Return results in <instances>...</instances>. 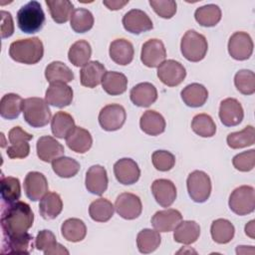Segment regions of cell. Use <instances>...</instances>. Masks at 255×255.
I'll use <instances>...</instances> for the list:
<instances>
[{"label":"cell","instance_id":"1","mask_svg":"<svg viewBox=\"0 0 255 255\" xmlns=\"http://www.w3.org/2000/svg\"><path fill=\"white\" fill-rule=\"evenodd\" d=\"M34 213L30 205L24 201H15L3 209L1 215V228L3 236H16L24 234L32 227Z\"/></svg>","mask_w":255,"mask_h":255},{"label":"cell","instance_id":"2","mask_svg":"<svg viewBox=\"0 0 255 255\" xmlns=\"http://www.w3.org/2000/svg\"><path fill=\"white\" fill-rule=\"evenodd\" d=\"M44 55V46L38 37L20 39L11 43L9 56L18 63L34 65L40 62Z\"/></svg>","mask_w":255,"mask_h":255},{"label":"cell","instance_id":"3","mask_svg":"<svg viewBox=\"0 0 255 255\" xmlns=\"http://www.w3.org/2000/svg\"><path fill=\"white\" fill-rule=\"evenodd\" d=\"M45 19V13L38 1L28 2L17 12V25L23 33H37L43 28Z\"/></svg>","mask_w":255,"mask_h":255},{"label":"cell","instance_id":"4","mask_svg":"<svg viewBox=\"0 0 255 255\" xmlns=\"http://www.w3.org/2000/svg\"><path fill=\"white\" fill-rule=\"evenodd\" d=\"M23 117L33 128H42L51 121V111L48 103L42 98H27L23 101Z\"/></svg>","mask_w":255,"mask_h":255},{"label":"cell","instance_id":"5","mask_svg":"<svg viewBox=\"0 0 255 255\" xmlns=\"http://www.w3.org/2000/svg\"><path fill=\"white\" fill-rule=\"evenodd\" d=\"M208 49L206 38L194 31L188 30L180 42V51L183 57L190 62H199L204 59Z\"/></svg>","mask_w":255,"mask_h":255},{"label":"cell","instance_id":"6","mask_svg":"<svg viewBox=\"0 0 255 255\" xmlns=\"http://www.w3.org/2000/svg\"><path fill=\"white\" fill-rule=\"evenodd\" d=\"M229 208L237 215H247L255 208V190L250 185H241L235 188L228 200Z\"/></svg>","mask_w":255,"mask_h":255},{"label":"cell","instance_id":"7","mask_svg":"<svg viewBox=\"0 0 255 255\" xmlns=\"http://www.w3.org/2000/svg\"><path fill=\"white\" fill-rule=\"evenodd\" d=\"M186 186L190 198L195 202H205L210 196L211 180L209 175L202 170H194L189 173Z\"/></svg>","mask_w":255,"mask_h":255},{"label":"cell","instance_id":"8","mask_svg":"<svg viewBox=\"0 0 255 255\" xmlns=\"http://www.w3.org/2000/svg\"><path fill=\"white\" fill-rule=\"evenodd\" d=\"M33 138V135L25 131L21 127H14L8 132V139L11 143L8 146L7 155L14 158H24L30 153L29 140Z\"/></svg>","mask_w":255,"mask_h":255},{"label":"cell","instance_id":"9","mask_svg":"<svg viewBox=\"0 0 255 255\" xmlns=\"http://www.w3.org/2000/svg\"><path fill=\"white\" fill-rule=\"evenodd\" d=\"M127 119V113L123 106L111 104L105 106L99 114V124L107 131L120 129Z\"/></svg>","mask_w":255,"mask_h":255},{"label":"cell","instance_id":"10","mask_svg":"<svg viewBox=\"0 0 255 255\" xmlns=\"http://www.w3.org/2000/svg\"><path fill=\"white\" fill-rule=\"evenodd\" d=\"M117 213L127 220L137 218L142 211V204L139 197L133 193H121L115 202Z\"/></svg>","mask_w":255,"mask_h":255},{"label":"cell","instance_id":"11","mask_svg":"<svg viewBox=\"0 0 255 255\" xmlns=\"http://www.w3.org/2000/svg\"><path fill=\"white\" fill-rule=\"evenodd\" d=\"M229 55L238 61H244L251 57L253 53V41L246 32H235L228 41Z\"/></svg>","mask_w":255,"mask_h":255},{"label":"cell","instance_id":"12","mask_svg":"<svg viewBox=\"0 0 255 255\" xmlns=\"http://www.w3.org/2000/svg\"><path fill=\"white\" fill-rule=\"evenodd\" d=\"M185 76V68L175 60H166L157 67L158 79L168 87L178 86L183 82Z\"/></svg>","mask_w":255,"mask_h":255},{"label":"cell","instance_id":"13","mask_svg":"<svg viewBox=\"0 0 255 255\" xmlns=\"http://www.w3.org/2000/svg\"><path fill=\"white\" fill-rule=\"evenodd\" d=\"M166 50L162 41L150 39L143 43L140 52L142 64L148 68H156L165 61Z\"/></svg>","mask_w":255,"mask_h":255},{"label":"cell","instance_id":"14","mask_svg":"<svg viewBox=\"0 0 255 255\" xmlns=\"http://www.w3.org/2000/svg\"><path fill=\"white\" fill-rule=\"evenodd\" d=\"M124 28L132 34H141L153 28L152 21L149 16L139 9H131L123 17Z\"/></svg>","mask_w":255,"mask_h":255},{"label":"cell","instance_id":"15","mask_svg":"<svg viewBox=\"0 0 255 255\" xmlns=\"http://www.w3.org/2000/svg\"><path fill=\"white\" fill-rule=\"evenodd\" d=\"M24 191L26 196L32 201L40 200L49 189L45 175L39 171H30L24 179Z\"/></svg>","mask_w":255,"mask_h":255},{"label":"cell","instance_id":"16","mask_svg":"<svg viewBox=\"0 0 255 255\" xmlns=\"http://www.w3.org/2000/svg\"><path fill=\"white\" fill-rule=\"evenodd\" d=\"M114 173L120 183L129 185L138 180L140 176V169L133 159L124 157L114 164Z\"/></svg>","mask_w":255,"mask_h":255},{"label":"cell","instance_id":"17","mask_svg":"<svg viewBox=\"0 0 255 255\" xmlns=\"http://www.w3.org/2000/svg\"><path fill=\"white\" fill-rule=\"evenodd\" d=\"M219 119L226 127L239 125L244 118V111L241 104L234 98H227L220 103Z\"/></svg>","mask_w":255,"mask_h":255},{"label":"cell","instance_id":"18","mask_svg":"<svg viewBox=\"0 0 255 255\" xmlns=\"http://www.w3.org/2000/svg\"><path fill=\"white\" fill-rule=\"evenodd\" d=\"M45 101L57 108L67 107L73 101V90L66 83H51L46 91Z\"/></svg>","mask_w":255,"mask_h":255},{"label":"cell","instance_id":"19","mask_svg":"<svg viewBox=\"0 0 255 255\" xmlns=\"http://www.w3.org/2000/svg\"><path fill=\"white\" fill-rule=\"evenodd\" d=\"M108 183V174L104 166L96 164L92 165L88 169L86 173L85 184L89 192L96 195H102L107 190Z\"/></svg>","mask_w":255,"mask_h":255},{"label":"cell","instance_id":"20","mask_svg":"<svg viewBox=\"0 0 255 255\" xmlns=\"http://www.w3.org/2000/svg\"><path fill=\"white\" fill-rule=\"evenodd\" d=\"M182 220V215L177 209L168 208L159 210L151 217V225L158 232H170Z\"/></svg>","mask_w":255,"mask_h":255},{"label":"cell","instance_id":"21","mask_svg":"<svg viewBox=\"0 0 255 255\" xmlns=\"http://www.w3.org/2000/svg\"><path fill=\"white\" fill-rule=\"evenodd\" d=\"M33 236L28 232L16 236H3L2 254H29L33 247Z\"/></svg>","mask_w":255,"mask_h":255},{"label":"cell","instance_id":"22","mask_svg":"<svg viewBox=\"0 0 255 255\" xmlns=\"http://www.w3.org/2000/svg\"><path fill=\"white\" fill-rule=\"evenodd\" d=\"M151 192L155 201L162 207H169L176 198L174 183L165 178L155 179L151 184Z\"/></svg>","mask_w":255,"mask_h":255},{"label":"cell","instance_id":"23","mask_svg":"<svg viewBox=\"0 0 255 255\" xmlns=\"http://www.w3.org/2000/svg\"><path fill=\"white\" fill-rule=\"evenodd\" d=\"M37 155L45 162H52L54 159L62 156L65 152L64 146L53 136L43 135L38 138Z\"/></svg>","mask_w":255,"mask_h":255},{"label":"cell","instance_id":"24","mask_svg":"<svg viewBox=\"0 0 255 255\" xmlns=\"http://www.w3.org/2000/svg\"><path fill=\"white\" fill-rule=\"evenodd\" d=\"M129 98L133 105L140 108H147L157 100V91L152 84L143 82L131 88Z\"/></svg>","mask_w":255,"mask_h":255},{"label":"cell","instance_id":"25","mask_svg":"<svg viewBox=\"0 0 255 255\" xmlns=\"http://www.w3.org/2000/svg\"><path fill=\"white\" fill-rule=\"evenodd\" d=\"M105 66L99 61H90L80 71L81 85L87 88H96L102 83L106 73Z\"/></svg>","mask_w":255,"mask_h":255},{"label":"cell","instance_id":"26","mask_svg":"<svg viewBox=\"0 0 255 255\" xmlns=\"http://www.w3.org/2000/svg\"><path fill=\"white\" fill-rule=\"evenodd\" d=\"M66 143L73 151L85 153L91 148L93 138L89 130L81 127H75L66 136Z\"/></svg>","mask_w":255,"mask_h":255},{"label":"cell","instance_id":"27","mask_svg":"<svg viewBox=\"0 0 255 255\" xmlns=\"http://www.w3.org/2000/svg\"><path fill=\"white\" fill-rule=\"evenodd\" d=\"M109 54L116 64L126 66L132 61L134 50L129 41L126 39H116L110 45Z\"/></svg>","mask_w":255,"mask_h":255},{"label":"cell","instance_id":"28","mask_svg":"<svg viewBox=\"0 0 255 255\" xmlns=\"http://www.w3.org/2000/svg\"><path fill=\"white\" fill-rule=\"evenodd\" d=\"M139 127L140 129L148 135H158L165 129V120L159 113L148 110L141 115Z\"/></svg>","mask_w":255,"mask_h":255},{"label":"cell","instance_id":"29","mask_svg":"<svg viewBox=\"0 0 255 255\" xmlns=\"http://www.w3.org/2000/svg\"><path fill=\"white\" fill-rule=\"evenodd\" d=\"M200 235V226L193 220H184L175 227L173 232L174 241L184 245L194 243Z\"/></svg>","mask_w":255,"mask_h":255},{"label":"cell","instance_id":"30","mask_svg":"<svg viewBox=\"0 0 255 255\" xmlns=\"http://www.w3.org/2000/svg\"><path fill=\"white\" fill-rule=\"evenodd\" d=\"M180 96L186 106L191 108H199L207 101L208 91L203 85L192 83L183 88Z\"/></svg>","mask_w":255,"mask_h":255},{"label":"cell","instance_id":"31","mask_svg":"<svg viewBox=\"0 0 255 255\" xmlns=\"http://www.w3.org/2000/svg\"><path fill=\"white\" fill-rule=\"evenodd\" d=\"M63 209V201L61 196L56 192H47L40 200L39 212L46 219H55Z\"/></svg>","mask_w":255,"mask_h":255},{"label":"cell","instance_id":"32","mask_svg":"<svg viewBox=\"0 0 255 255\" xmlns=\"http://www.w3.org/2000/svg\"><path fill=\"white\" fill-rule=\"evenodd\" d=\"M102 87L107 94L111 96H119L127 91L128 79L122 73L107 71L102 79Z\"/></svg>","mask_w":255,"mask_h":255},{"label":"cell","instance_id":"33","mask_svg":"<svg viewBox=\"0 0 255 255\" xmlns=\"http://www.w3.org/2000/svg\"><path fill=\"white\" fill-rule=\"evenodd\" d=\"M23 99L17 94H6L0 101V115L6 120H14L23 111Z\"/></svg>","mask_w":255,"mask_h":255},{"label":"cell","instance_id":"34","mask_svg":"<svg viewBox=\"0 0 255 255\" xmlns=\"http://www.w3.org/2000/svg\"><path fill=\"white\" fill-rule=\"evenodd\" d=\"M46 80L51 83H70L74 80V73L63 62L54 61L51 62L45 69Z\"/></svg>","mask_w":255,"mask_h":255},{"label":"cell","instance_id":"35","mask_svg":"<svg viewBox=\"0 0 255 255\" xmlns=\"http://www.w3.org/2000/svg\"><path fill=\"white\" fill-rule=\"evenodd\" d=\"M62 236L70 242H80L87 234V227L83 220L79 218H69L61 226Z\"/></svg>","mask_w":255,"mask_h":255},{"label":"cell","instance_id":"36","mask_svg":"<svg viewBox=\"0 0 255 255\" xmlns=\"http://www.w3.org/2000/svg\"><path fill=\"white\" fill-rule=\"evenodd\" d=\"M210 233L213 241L218 244H226L233 239L235 228L229 220L218 218L212 222Z\"/></svg>","mask_w":255,"mask_h":255},{"label":"cell","instance_id":"37","mask_svg":"<svg viewBox=\"0 0 255 255\" xmlns=\"http://www.w3.org/2000/svg\"><path fill=\"white\" fill-rule=\"evenodd\" d=\"M161 242L159 232L148 228L142 229L137 233L136 245L137 249L142 254H148L155 251Z\"/></svg>","mask_w":255,"mask_h":255},{"label":"cell","instance_id":"38","mask_svg":"<svg viewBox=\"0 0 255 255\" xmlns=\"http://www.w3.org/2000/svg\"><path fill=\"white\" fill-rule=\"evenodd\" d=\"M52 19L58 23H66L71 19L73 13V3L69 0H46Z\"/></svg>","mask_w":255,"mask_h":255},{"label":"cell","instance_id":"39","mask_svg":"<svg viewBox=\"0 0 255 255\" xmlns=\"http://www.w3.org/2000/svg\"><path fill=\"white\" fill-rule=\"evenodd\" d=\"M75 127L73 117L66 112H57L51 120L52 133L58 138H66Z\"/></svg>","mask_w":255,"mask_h":255},{"label":"cell","instance_id":"40","mask_svg":"<svg viewBox=\"0 0 255 255\" xmlns=\"http://www.w3.org/2000/svg\"><path fill=\"white\" fill-rule=\"evenodd\" d=\"M92 55V48L88 41L79 40L75 42L69 49V61L76 67H83L88 62Z\"/></svg>","mask_w":255,"mask_h":255},{"label":"cell","instance_id":"41","mask_svg":"<svg viewBox=\"0 0 255 255\" xmlns=\"http://www.w3.org/2000/svg\"><path fill=\"white\" fill-rule=\"evenodd\" d=\"M194 18L203 27H213L221 20V10L215 4H207L195 10Z\"/></svg>","mask_w":255,"mask_h":255},{"label":"cell","instance_id":"42","mask_svg":"<svg viewBox=\"0 0 255 255\" xmlns=\"http://www.w3.org/2000/svg\"><path fill=\"white\" fill-rule=\"evenodd\" d=\"M226 141L228 146L233 149L253 145L255 142V129L252 126H247L240 131L229 133L226 137Z\"/></svg>","mask_w":255,"mask_h":255},{"label":"cell","instance_id":"43","mask_svg":"<svg viewBox=\"0 0 255 255\" xmlns=\"http://www.w3.org/2000/svg\"><path fill=\"white\" fill-rule=\"evenodd\" d=\"M115 207L111 201L106 198L94 200L89 207V214L94 221L107 222L114 215Z\"/></svg>","mask_w":255,"mask_h":255},{"label":"cell","instance_id":"44","mask_svg":"<svg viewBox=\"0 0 255 255\" xmlns=\"http://www.w3.org/2000/svg\"><path fill=\"white\" fill-rule=\"evenodd\" d=\"M71 28L76 33H85L94 26V16L92 12L85 8L75 9L70 19Z\"/></svg>","mask_w":255,"mask_h":255},{"label":"cell","instance_id":"45","mask_svg":"<svg viewBox=\"0 0 255 255\" xmlns=\"http://www.w3.org/2000/svg\"><path fill=\"white\" fill-rule=\"evenodd\" d=\"M80 167V163L69 156H60L52 161V168L54 172L63 178L75 176L79 172Z\"/></svg>","mask_w":255,"mask_h":255},{"label":"cell","instance_id":"46","mask_svg":"<svg viewBox=\"0 0 255 255\" xmlns=\"http://www.w3.org/2000/svg\"><path fill=\"white\" fill-rule=\"evenodd\" d=\"M192 130L201 137H211L216 132V126L212 118L207 114H198L191 122Z\"/></svg>","mask_w":255,"mask_h":255},{"label":"cell","instance_id":"47","mask_svg":"<svg viewBox=\"0 0 255 255\" xmlns=\"http://www.w3.org/2000/svg\"><path fill=\"white\" fill-rule=\"evenodd\" d=\"M21 196V186L18 178L13 176L2 177L1 179V197L2 199L11 204L17 201Z\"/></svg>","mask_w":255,"mask_h":255},{"label":"cell","instance_id":"48","mask_svg":"<svg viewBox=\"0 0 255 255\" xmlns=\"http://www.w3.org/2000/svg\"><path fill=\"white\" fill-rule=\"evenodd\" d=\"M234 85L243 95L255 93V74L250 70H240L234 76Z\"/></svg>","mask_w":255,"mask_h":255},{"label":"cell","instance_id":"49","mask_svg":"<svg viewBox=\"0 0 255 255\" xmlns=\"http://www.w3.org/2000/svg\"><path fill=\"white\" fill-rule=\"evenodd\" d=\"M153 166L159 171L170 170L175 164V156L167 150H155L151 154Z\"/></svg>","mask_w":255,"mask_h":255},{"label":"cell","instance_id":"50","mask_svg":"<svg viewBox=\"0 0 255 255\" xmlns=\"http://www.w3.org/2000/svg\"><path fill=\"white\" fill-rule=\"evenodd\" d=\"M58 244L57 240H56V236L55 234L47 229L41 230L39 231V233L37 234L36 238H35V247L40 250L43 251L45 255H48L49 252Z\"/></svg>","mask_w":255,"mask_h":255},{"label":"cell","instance_id":"51","mask_svg":"<svg viewBox=\"0 0 255 255\" xmlns=\"http://www.w3.org/2000/svg\"><path fill=\"white\" fill-rule=\"evenodd\" d=\"M149 5L161 18L170 19L176 13V2L173 0H150Z\"/></svg>","mask_w":255,"mask_h":255},{"label":"cell","instance_id":"52","mask_svg":"<svg viewBox=\"0 0 255 255\" xmlns=\"http://www.w3.org/2000/svg\"><path fill=\"white\" fill-rule=\"evenodd\" d=\"M233 166L239 171H250L255 165V150L250 149L236 154L232 159Z\"/></svg>","mask_w":255,"mask_h":255},{"label":"cell","instance_id":"53","mask_svg":"<svg viewBox=\"0 0 255 255\" xmlns=\"http://www.w3.org/2000/svg\"><path fill=\"white\" fill-rule=\"evenodd\" d=\"M1 37L3 39L8 38L14 33V23L10 12L1 10Z\"/></svg>","mask_w":255,"mask_h":255},{"label":"cell","instance_id":"54","mask_svg":"<svg viewBox=\"0 0 255 255\" xmlns=\"http://www.w3.org/2000/svg\"><path fill=\"white\" fill-rule=\"evenodd\" d=\"M128 3V1H115V0H111V1H103V4L106 5L110 10H120L122 9L125 5H127Z\"/></svg>","mask_w":255,"mask_h":255},{"label":"cell","instance_id":"55","mask_svg":"<svg viewBox=\"0 0 255 255\" xmlns=\"http://www.w3.org/2000/svg\"><path fill=\"white\" fill-rule=\"evenodd\" d=\"M254 223H255V221L251 220L250 222H248L245 225V233L252 239H254Z\"/></svg>","mask_w":255,"mask_h":255}]
</instances>
